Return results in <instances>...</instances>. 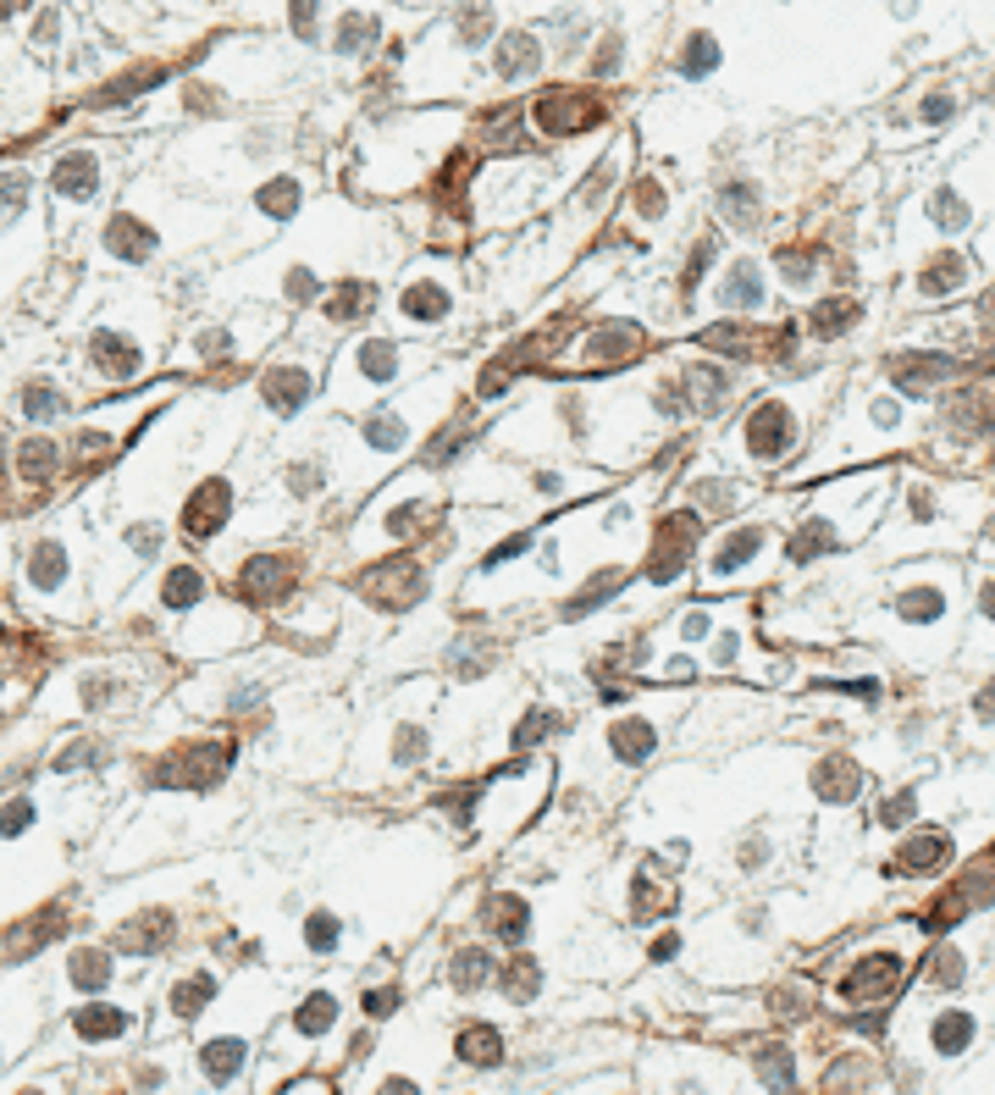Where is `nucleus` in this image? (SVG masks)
<instances>
[{"label": "nucleus", "instance_id": "obj_1", "mask_svg": "<svg viewBox=\"0 0 995 1095\" xmlns=\"http://www.w3.org/2000/svg\"><path fill=\"white\" fill-rule=\"evenodd\" d=\"M84 365H89V377H95V382H106V388H123V382H139V377H144V365H149V349H144L128 326H117V321H100V326L89 332V343H84Z\"/></svg>", "mask_w": 995, "mask_h": 1095}, {"label": "nucleus", "instance_id": "obj_2", "mask_svg": "<svg viewBox=\"0 0 995 1095\" xmlns=\"http://www.w3.org/2000/svg\"><path fill=\"white\" fill-rule=\"evenodd\" d=\"M22 593L39 598V604H56L61 615H72L67 593H72V554H67V537L61 531H45L28 559H22Z\"/></svg>", "mask_w": 995, "mask_h": 1095}, {"label": "nucleus", "instance_id": "obj_3", "mask_svg": "<svg viewBox=\"0 0 995 1095\" xmlns=\"http://www.w3.org/2000/svg\"><path fill=\"white\" fill-rule=\"evenodd\" d=\"M244 1068H250V1035L244 1029H205V1040H199V1079L211 1091H238Z\"/></svg>", "mask_w": 995, "mask_h": 1095}, {"label": "nucleus", "instance_id": "obj_4", "mask_svg": "<svg viewBox=\"0 0 995 1095\" xmlns=\"http://www.w3.org/2000/svg\"><path fill=\"white\" fill-rule=\"evenodd\" d=\"M100 188H106V172H100V150H67V156L56 160V172H50V194L67 205V211H84V205H95L100 199Z\"/></svg>", "mask_w": 995, "mask_h": 1095}, {"label": "nucleus", "instance_id": "obj_5", "mask_svg": "<svg viewBox=\"0 0 995 1095\" xmlns=\"http://www.w3.org/2000/svg\"><path fill=\"white\" fill-rule=\"evenodd\" d=\"M134 1029H139V1013L117 1007V1001H89L67 1018V1035L78 1046H123V1040H134Z\"/></svg>", "mask_w": 995, "mask_h": 1095}, {"label": "nucleus", "instance_id": "obj_6", "mask_svg": "<svg viewBox=\"0 0 995 1095\" xmlns=\"http://www.w3.org/2000/svg\"><path fill=\"white\" fill-rule=\"evenodd\" d=\"M227 515H233V487H227L222 476H211V481H199V487L188 492V503H183V537H188V542H211V537L227 526Z\"/></svg>", "mask_w": 995, "mask_h": 1095}, {"label": "nucleus", "instance_id": "obj_7", "mask_svg": "<svg viewBox=\"0 0 995 1095\" xmlns=\"http://www.w3.org/2000/svg\"><path fill=\"white\" fill-rule=\"evenodd\" d=\"M216 1001V974H205V968H194V974H177L172 985H166V996H160V1035L166 1029H183V1024H194L205 1007Z\"/></svg>", "mask_w": 995, "mask_h": 1095}, {"label": "nucleus", "instance_id": "obj_8", "mask_svg": "<svg viewBox=\"0 0 995 1095\" xmlns=\"http://www.w3.org/2000/svg\"><path fill=\"white\" fill-rule=\"evenodd\" d=\"M100 244H106V255H111V261H123V266H144V261L160 250V233H155V222H144V216H134V211H117V216L106 222Z\"/></svg>", "mask_w": 995, "mask_h": 1095}, {"label": "nucleus", "instance_id": "obj_9", "mask_svg": "<svg viewBox=\"0 0 995 1095\" xmlns=\"http://www.w3.org/2000/svg\"><path fill=\"white\" fill-rule=\"evenodd\" d=\"M33 1013H39V1001H28V985L6 979L0 985V1068L33 1040Z\"/></svg>", "mask_w": 995, "mask_h": 1095}, {"label": "nucleus", "instance_id": "obj_10", "mask_svg": "<svg viewBox=\"0 0 995 1095\" xmlns=\"http://www.w3.org/2000/svg\"><path fill=\"white\" fill-rule=\"evenodd\" d=\"M61 979H67V990H78V996H106L111 979H117V962H111L106 946H72L67 962H61Z\"/></svg>", "mask_w": 995, "mask_h": 1095}, {"label": "nucleus", "instance_id": "obj_11", "mask_svg": "<svg viewBox=\"0 0 995 1095\" xmlns=\"http://www.w3.org/2000/svg\"><path fill=\"white\" fill-rule=\"evenodd\" d=\"M791 438H797V421H791L786 404H763V410L747 421V449H752V460H780V454L791 449Z\"/></svg>", "mask_w": 995, "mask_h": 1095}, {"label": "nucleus", "instance_id": "obj_12", "mask_svg": "<svg viewBox=\"0 0 995 1095\" xmlns=\"http://www.w3.org/2000/svg\"><path fill=\"white\" fill-rule=\"evenodd\" d=\"M250 630H244V615L238 609H211V615H194V626L183 630V647L188 653H222V647H238Z\"/></svg>", "mask_w": 995, "mask_h": 1095}, {"label": "nucleus", "instance_id": "obj_13", "mask_svg": "<svg viewBox=\"0 0 995 1095\" xmlns=\"http://www.w3.org/2000/svg\"><path fill=\"white\" fill-rule=\"evenodd\" d=\"M172 930H177V919L155 908V913H139V919L117 925L111 946H117V951H128V957H155V951H166V946H172Z\"/></svg>", "mask_w": 995, "mask_h": 1095}, {"label": "nucleus", "instance_id": "obj_14", "mask_svg": "<svg viewBox=\"0 0 995 1095\" xmlns=\"http://www.w3.org/2000/svg\"><path fill=\"white\" fill-rule=\"evenodd\" d=\"M597 117H603L597 100H581V95H565V89L543 95V106H537V123H543L548 134H581V128L597 123Z\"/></svg>", "mask_w": 995, "mask_h": 1095}, {"label": "nucleus", "instance_id": "obj_15", "mask_svg": "<svg viewBox=\"0 0 995 1095\" xmlns=\"http://www.w3.org/2000/svg\"><path fill=\"white\" fill-rule=\"evenodd\" d=\"M304 393H310V371H304V365H272V371L261 377V404H266L272 415H293V410L304 404Z\"/></svg>", "mask_w": 995, "mask_h": 1095}, {"label": "nucleus", "instance_id": "obj_16", "mask_svg": "<svg viewBox=\"0 0 995 1095\" xmlns=\"http://www.w3.org/2000/svg\"><path fill=\"white\" fill-rule=\"evenodd\" d=\"M896 957H868V962H857L852 974L841 979V996L847 1001H879V996H890L896 990Z\"/></svg>", "mask_w": 995, "mask_h": 1095}, {"label": "nucleus", "instance_id": "obj_17", "mask_svg": "<svg viewBox=\"0 0 995 1095\" xmlns=\"http://www.w3.org/2000/svg\"><path fill=\"white\" fill-rule=\"evenodd\" d=\"M17 410H22L28 421H39V427H45V421H61V415L72 410V399H67L50 377H33V382H22V388H17Z\"/></svg>", "mask_w": 995, "mask_h": 1095}, {"label": "nucleus", "instance_id": "obj_18", "mask_svg": "<svg viewBox=\"0 0 995 1095\" xmlns=\"http://www.w3.org/2000/svg\"><path fill=\"white\" fill-rule=\"evenodd\" d=\"M287 576H293V565L287 559H272V554H255V559H244V570H238V587H244V598H277L287 587Z\"/></svg>", "mask_w": 995, "mask_h": 1095}, {"label": "nucleus", "instance_id": "obj_19", "mask_svg": "<svg viewBox=\"0 0 995 1095\" xmlns=\"http://www.w3.org/2000/svg\"><path fill=\"white\" fill-rule=\"evenodd\" d=\"M56 466H61V443H50V438H22L17 443V481L22 487H50Z\"/></svg>", "mask_w": 995, "mask_h": 1095}, {"label": "nucleus", "instance_id": "obj_20", "mask_svg": "<svg viewBox=\"0 0 995 1095\" xmlns=\"http://www.w3.org/2000/svg\"><path fill=\"white\" fill-rule=\"evenodd\" d=\"M205 593H211V581H205L194 565H172V570L160 576V587H155L160 609H194V604H205Z\"/></svg>", "mask_w": 995, "mask_h": 1095}, {"label": "nucleus", "instance_id": "obj_21", "mask_svg": "<svg viewBox=\"0 0 995 1095\" xmlns=\"http://www.w3.org/2000/svg\"><path fill=\"white\" fill-rule=\"evenodd\" d=\"M459 1063H470V1068H498V1063H504L498 1029H492V1024H465V1035H459Z\"/></svg>", "mask_w": 995, "mask_h": 1095}, {"label": "nucleus", "instance_id": "obj_22", "mask_svg": "<svg viewBox=\"0 0 995 1095\" xmlns=\"http://www.w3.org/2000/svg\"><path fill=\"white\" fill-rule=\"evenodd\" d=\"M332 1018H338V996H332V990H315V996L293 1013V1035H299V1040H315V1035L332 1029Z\"/></svg>", "mask_w": 995, "mask_h": 1095}, {"label": "nucleus", "instance_id": "obj_23", "mask_svg": "<svg viewBox=\"0 0 995 1095\" xmlns=\"http://www.w3.org/2000/svg\"><path fill=\"white\" fill-rule=\"evenodd\" d=\"M758 548H763V531L758 526H747V531H730V542L719 548V559H713V576L724 581L735 565H752L758 559Z\"/></svg>", "mask_w": 995, "mask_h": 1095}, {"label": "nucleus", "instance_id": "obj_24", "mask_svg": "<svg viewBox=\"0 0 995 1095\" xmlns=\"http://www.w3.org/2000/svg\"><path fill=\"white\" fill-rule=\"evenodd\" d=\"M537 61H543V56H537V39H531V33H509V39H504V56H498V72H504V78H531Z\"/></svg>", "mask_w": 995, "mask_h": 1095}, {"label": "nucleus", "instance_id": "obj_25", "mask_svg": "<svg viewBox=\"0 0 995 1095\" xmlns=\"http://www.w3.org/2000/svg\"><path fill=\"white\" fill-rule=\"evenodd\" d=\"M724 305L735 311V305H747V311H758L763 305V289H758V266H730V283H724Z\"/></svg>", "mask_w": 995, "mask_h": 1095}, {"label": "nucleus", "instance_id": "obj_26", "mask_svg": "<svg viewBox=\"0 0 995 1095\" xmlns=\"http://www.w3.org/2000/svg\"><path fill=\"white\" fill-rule=\"evenodd\" d=\"M813 785H819V796L847 802V796H852V785H857V770L847 764V759H825V764H819V775H813Z\"/></svg>", "mask_w": 995, "mask_h": 1095}, {"label": "nucleus", "instance_id": "obj_27", "mask_svg": "<svg viewBox=\"0 0 995 1095\" xmlns=\"http://www.w3.org/2000/svg\"><path fill=\"white\" fill-rule=\"evenodd\" d=\"M399 311L410 315V321H437V315H448V294H442L437 283H416V289L404 294Z\"/></svg>", "mask_w": 995, "mask_h": 1095}, {"label": "nucleus", "instance_id": "obj_28", "mask_svg": "<svg viewBox=\"0 0 995 1095\" xmlns=\"http://www.w3.org/2000/svg\"><path fill=\"white\" fill-rule=\"evenodd\" d=\"M608 742H614V753H620L625 764H642V753H647V742H653V725H642V720L614 725V731H608Z\"/></svg>", "mask_w": 995, "mask_h": 1095}, {"label": "nucleus", "instance_id": "obj_29", "mask_svg": "<svg viewBox=\"0 0 995 1095\" xmlns=\"http://www.w3.org/2000/svg\"><path fill=\"white\" fill-rule=\"evenodd\" d=\"M371 300H377V289H371V283H343V289L332 294V305H326V311H332V321H354L360 311H371Z\"/></svg>", "mask_w": 995, "mask_h": 1095}, {"label": "nucleus", "instance_id": "obj_30", "mask_svg": "<svg viewBox=\"0 0 995 1095\" xmlns=\"http://www.w3.org/2000/svg\"><path fill=\"white\" fill-rule=\"evenodd\" d=\"M852 321H857V305H852V300H825V305L813 311V332H819V338H841Z\"/></svg>", "mask_w": 995, "mask_h": 1095}, {"label": "nucleus", "instance_id": "obj_31", "mask_svg": "<svg viewBox=\"0 0 995 1095\" xmlns=\"http://www.w3.org/2000/svg\"><path fill=\"white\" fill-rule=\"evenodd\" d=\"M128 1085H134V1095H166L172 1091V1068H160V1057H144V1063L128 1068Z\"/></svg>", "mask_w": 995, "mask_h": 1095}, {"label": "nucleus", "instance_id": "obj_32", "mask_svg": "<svg viewBox=\"0 0 995 1095\" xmlns=\"http://www.w3.org/2000/svg\"><path fill=\"white\" fill-rule=\"evenodd\" d=\"M487 951H459L453 957V968H448V979H453V990H476V985H487Z\"/></svg>", "mask_w": 995, "mask_h": 1095}, {"label": "nucleus", "instance_id": "obj_33", "mask_svg": "<svg viewBox=\"0 0 995 1095\" xmlns=\"http://www.w3.org/2000/svg\"><path fill=\"white\" fill-rule=\"evenodd\" d=\"M758 1068H763V1085H769V1091H791V1085H797V1074H791V1052H786V1046L758 1052Z\"/></svg>", "mask_w": 995, "mask_h": 1095}, {"label": "nucleus", "instance_id": "obj_34", "mask_svg": "<svg viewBox=\"0 0 995 1095\" xmlns=\"http://www.w3.org/2000/svg\"><path fill=\"white\" fill-rule=\"evenodd\" d=\"M968 1040H974V1018H963V1013L935 1018V1046H940V1052H963Z\"/></svg>", "mask_w": 995, "mask_h": 1095}, {"label": "nucleus", "instance_id": "obj_35", "mask_svg": "<svg viewBox=\"0 0 995 1095\" xmlns=\"http://www.w3.org/2000/svg\"><path fill=\"white\" fill-rule=\"evenodd\" d=\"M293 205H299V183H293V177H272V183L261 188V211H266V216L283 222Z\"/></svg>", "mask_w": 995, "mask_h": 1095}, {"label": "nucleus", "instance_id": "obj_36", "mask_svg": "<svg viewBox=\"0 0 995 1095\" xmlns=\"http://www.w3.org/2000/svg\"><path fill=\"white\" fill-rule=\"evenodd\" d=\"M862 1079H868V1068H862L857 1057H847V1063H836V1068L825 1074V1095H857L862 1091Z\"/></svg>", "mask_w": 995, "mask_h": 1095}, {"label": "nucleus", "instance_id": "obj_37", "mask_svg": "<svg viewBox=\"0 0 995 1095\" xmlns=\"http://www.w3.org/2000/svg\"><path fill=\"white\" fill-rule=\"evenodd\" d=\"M940 858H946V835H918V841H907V852H901L907 869H935Z\"/></svg>", "mask_w": 995, "mask_h": 1095}, {"label": "nucleus", "instance_id": "obj_38", "mask_svg": "<svg viewBox=\"0 0 995 1095\" xmlns=\"http://www.w3.org/2000/svg\"><path fill=\"white\" fill-rule=\"evenodd\" d=\"M28 194H33L28 172H0V216L22 211V205H28Z\"/></svg>", "mask_w": 995, "mask_h": 1095}, {"label": "nucleus", "instance_id": "obj_39", "mask_svg": "<svg viewBox=\"0 0 995 1095\" xmlns=\"http://www.w3.org/2000/svg\"><path fill=\"white\" fill-rule=\"evenodd\" d=\"M963 277H968V272H963V261H935V266H929V277H924L918 289H924V294H946V289H957Z\"/></svg>", "mask_w": 995, "mask_h": 1095}, {"label": "nucleus", "instance_id": "obj_40", "mask_svg": "<svg viewBox=\"0 0 995 1095\" xmlns=\"http://www.w3.org/2000/svg\"><path fill=\"white\" fill-rule=\"evenodd\" d=\"M504 979H509V985H504L509 1001H531V996H537V968H531V962H509Z\"/></svg>", "mask_w": 995, "mask_h": 1095}, {"label": "nucleus", "instance_id": "obj_41", "mask_svg": "<svg viewBox=\"0 0 995 1095\" xmlns=\"http://www.w3.org/2000/svg\"><path fill=\"white\" fill-rule=\"evenodd\" d=\"M304 930H310V936H304L310 940V951H332V946H338V919H332V913H315Z\"/></svg>", "mask_w": 995, "mask_h": 1095}, {"label": "nucleus", "instance_id": "obj_42", "mask_svg": "<svg viewBox=\"0 0 995 1095\" xmlns=\"http://www.w3.org/2000/svg\"><path fill=\"white\" fill-rule=\"evenodd\" d=\"M686 50H692V56H686V72H692V78L713 67V39H709V33H698V39H692Z\"/></svg>", "mask_w": 995, "mask_h": 1095}, {"label": "nucleus", "instance_id": "obj_43", "mask_svg": "<svg viewBox=\"0 0 995 1095\" xmlns=\"http://www.w3.org/2000/svg\"><path fill=\"white\" fill-rule=\"evenodd\" d=\"M377 1095H421V1085H410V1079H388Z\"/></svg>", "mask_w": 995, "mask_h": 1095}, {"label": "nucleus", "instance_id": "obj_44", "mask_svg": "<svg viewBox=\"0 0 995 1095\" xmlns=\"http://www.w3.org/2000/svg\"><path fill=\"white\" fill-rule=\"evenodd\" d=\"M283 1095H326V1085L321 1079H304V1085H287Z\"/></svg>", "mask_w": 995, "mask_h": 1095}, {"label": "nucleus", "instance_id": "obj_45", "mask_svg": "<svg viewBox=\"0 0 995 1095\" xmlns=\"http://www.w3.org/2000/svg\"><path fill=\"white\" fill-rule=\"evenodd\" d=\"M17 1095H50V1085H28V1091H17Z\"/></svg>", "mask_w": 995, "mask_h": 1095}, {"label": "nucleus", "instance_id": "obj_46", "mask_svg": "<svg viewBox=\"0 0 995 1095\" xmlns=\"http://www.w3.org/2000/svg\"><path fill=\"white\" fill-rule=\"evenodd\" d=\"M0 454H6V438H0Z\"/></svg>", "mask_w": 995, "mask_h": 1095}]
</instances>
